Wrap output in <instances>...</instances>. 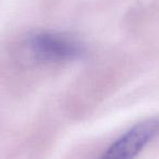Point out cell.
<instances>
[{"label":"cell","mask_w":159,"mask_h":159,"mask_svg":"<svg viewBox=\"0 0 159 159\" xmlns=\"http://www.w3.org/2000/svg\"><path fill=\"white\" fill-rule=\"evenodd\" d=\"M30 57L39 63H64L79 60L85 55V46L76 37L61 32L43 31L26 40Z\"/></svg>","instance_id":"6da1fadb"},{"label":"cell","mask_w":159,"mask_h":159,"mask_svg":"<svg viewBox=\"0 0 159 159\" xmlns=\"http://www.w3.org/2000/svg\"><path fill=\"white\" fill-rule=\"evenodd\" d=\"M157 136H159V118L146 119L113 141L99 159H135Z\"/></svg>","instance_id":"7a4b0ae2"}]
</instances>
